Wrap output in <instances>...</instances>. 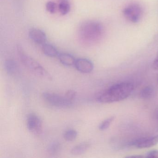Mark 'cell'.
<instances>
[{"label":"cell","mask_w":158,"mask_h":158,"mask_svg":"<svg viewBox=\"0 0 158 158\" xmlns=\"http://www.w3.org/2000/svg\"><path fill=\"white\" fill-rule=\"evenodd\" d=\"M134 86L130 82L118 83L109 88L98 98L99 102L110 103L122 101L127 98L133 92Z\"/></svg>","instance_id":"cell-1"},{"label":"cell","mask_w":158,"mask_h":158,"mask_svg":"<svg viewBox=\"0 0 158 158\" xmlns=\"http://www.w3.org/2000/svg\"><path fill=\"white\" fill-rule=\"evenodd\" d=\"M103 34L102 25L96 21H85L78 28V37L83 43L87 45L97 43L100 40Z\"/></svg>","instance_id":"cell-2"},{"label":"cell","mask_w":158,"mask_h":158,"mask_svg":"<svg viewBox=\"0 0 158 158\" xmlns=\"http://www.w3.org/2000/svg\"><path fill=\"white\" fill-rule=\"evenodd\" d=\"M20 60L23 65L31 73L38 77L48 81L52 80L51 75L35 59L25 53L21 46L17 47Z\"/></svg>","instance_id":"cell-3"},{"label":"cell","mask_w":158,"mask_h":158,"mask_svg":"<svg viewBox=\"0 0 158 158\" xmlns=\"http://www.w3.org/2000/svg\"><path fill=\"white\" fill-rule=\"evenodd\" d=\"M42 97L49 104L55 107L68 108L73 104V101L67 99L64 96L63 97L55 93L44 92L42 94Z\"/></svg>","instance_id":"cell-4"},{"label":"cell","mask_w":158,"mask_h":158,"mask_svg":"<svg viewBox=\"0 0 158 158\" xmlns=\"http://www.w3.org/2000/svg\"><path fill=\"white\" fill-rule=\"evenodd\" d=\"M125 18L131 23H138L142 17V10L140 5L132 3L125 7L123 10Z\"/></svg>","instance_id":"cell-5"},{"label":"cell","mask_w":158,"mask_h":158,"mask_svg":"<svg viewBox=\"0 0 158 158\" xmlns=\"http://www.w3.org/2000/svg\"><path fill=\"white\" fill-rule=\"evenodd\" d=\"M27 127L34 135H39L42 131V122L40 118L35 114H30L27 120Z\"/></svg>","instance_id":"cell-6"},{"label":"cell","mask_w":158,"mask_h":158,"mask_svg":"<svg viewBox=\"0 0 158 158\" xmlns=\"http://www.w3.org/2000/svg\"><path fill=\"white\" fill-rule=\"evenodd\" d=\"M158 143V135L136 139L130 143V145L137 148L142 149L151 148L157 145Z\"/></svg>","instance_id":"cell-7"},{"label":"cell","mask_w":158,"mask_h":158,"mask_svg":"<svg viewBox=\"0 0 158 158\" xmlns=\"http://www.w3.org/2000/svg\"><path fill=\"white\" fill-rule=\"evenodd\" d=\"M77 71L83 73H89L93 71V63L88 59L80 58L76 60L74 64Z\"/></svg>","instance_id":"cell-8"},{"label":"cell","mask_w":158,"mask_h":158,"mask_svg":"<svg viewBox=\"0 0 158 158\" xmlns=\"http://www.w3.org/2000/svg\"><path fill=\"white\" fill-rule=\"evenodd\" d=\"M29 38L35 43L43 45L46 43L47 35L46 33L36 28H32L29 30L28 33Z\"/></svg>","instance_id":"cell-9"},{"label":"cell","mask_w":158,"mask_h":158,"mask_svg":"<svg viewBox=\"0 0 158 158\" xmlns=\"http://www.w3.org/2000/svg\"><path fill=\"white\" fill-rule=\"evenodd\" d=\"M4 68L6 73L11 76L17 75L20 71L18 63L13 60H8L5 61Z\"/></svg>","instance_id":"cell-10"},{"label":"cell","mask_w":158,"mask_h":158,"mask_svg":"<svg viewBox=\"0 0 158 158\" xmlns=\"http://www.w3.org/2000/svg\"><path fill=\"white\" fill-rule=\"evenodd\" d=\"M60 62L65 66H71L74 65L75 59L74 57L67 53H61L58 55Z\"/></svg>","instance_id":"cell-11"},{"label":"cell","mask_w":158,"mask_h":158,"mask_svg":"<svg viewBox=\"0 0 158 158\" xmlns=\"http://www.w3.org/2000/svg\"><path fill=\"white\" fill-rule=\"evenodd\" d=\"M42 51L45 55L49 57H57L59 54L57 49L53 45L48 43L42 45Z\"/></svg>","instance_id":"cell-12"},{"label":"cell","mask_w":158,"mask_h":158,"mask_svg":"<svg viewBox=\"0 0 158 158\" xmlns=\"http://www.w3.org/2000/svg\"><path fill=\"white\" fill-rule=\"evenodd\" d=\"M90 147V144L88 142L80 143L74 147L71 150V153L73 155H79L85 153Z\"/></svg>","instance_id":"cell-13"},{"label":"cell","mask_w":158,"mask_h":158,"mask_svg":"<svg viewBox=\"0 0 158 158\" xmlns=\"http://www.w3.org/2000/svg\"><path fill=\"white\" fill-rule=\"evenodd\" d=\"M60 144L57 141H52L49 144L47 148V152L49 154L52 155L58 154L61 150Z\"/></svg>","instance_id":"cell-14"},{"label":"cell","mask_w":158,"mask_h":158,"mask_svg":"<svg viewBox=\"0 0 158 158\" xmlns=\"http://www.w3.org/2000/svg\"><path fill=\"white\" fill-rule=\"evenodd\" d=\"M58 8L62 15H66L70 10V3L68 0H60Z\"/></svg>","instance_id":"cell-15"},{"label":"cell","mask_w":158,"mask_h":158,"mask_svg":"<svg viewBox=\"0 0 158 158\" xmlns=\"http://www.w3.org/2000/svg\"><path fill=\"white\" fill-rule=\"evenodd\" d=\"M154 94V89L150 86H147L141 89L140 92L141 98L144 99L150 98Z\"/></svg>","instance_id":"cell-16"},{"label":"cell","mask_w":158,"mask_h":158,"mask_svg":"<svg viewBox=\"0 0 158 158\" xmlns=\"http://www.w3.org/2000/svg\"><path fill=\"white\" fill-rule=\"evenodd\" d=\"M77 132L74 129H69L64 132V138L67 141H72L76 139Z\"/></svg>","instance_id":"cell-17"},{"label":"cell","mask_w":158,"mask_h":158,"mask_svg":"<svg viewBox=\"0 0 158 158\" xmlns=\"http://www.w3.org/2000/svg\"><path fill=\"white\" fill-rule=\"evenodd\" d=\"M114 118V116H111L103 121L99 126V130L101 131H104L108 129L111 124L113 122Z\"/></svg>","instance_id":"cell-18"},{"label":"cell","mask_w":158,"mask_h":158,"mask_svg":"<svg viewBox=\"0 0 158 158\" xmlns=\"http://www.w3.org/2000/svg\"><path fill=\"white\" fill-rule=\"evenodd\" d=\"M46 10L51 14L55 13L56 10L57 6L55 2H48L46 5Z\"/></svg>","instance_id":"cell-19"},{"label":"cell","mask_w":158,"mask_h":158,"mask_svg":"<svg viewBox=\"0 0 158 158\" xmlns=\"http://www.w3.org/2000/svg\"><path fill=\"white\" fill-rule=\"evenodd\" d=\"M76 95V92L75 90H73V89H70V90H68V91H66L65 95H64V97L69 100L73 101V100L75 98Z\"/></svg>","instance_id":"cell-20"},{"label":"cell","mask_w":158,"mask_h":158,"mask_svg":"<svg viewBox=\"0 0 158 158\" xmlns=\"http://www.w3.org/2000/svg\"><path fill=\"white\" fill-rule=\"evenodd\" d=\"M145 158H158V150H152L149 151L146 153Z\"/></svg>","instance_id":"cell-21"},{"label":"cell","mask_w":158,"mask_h":158,"mask_svg":"<svg viewBox=\"0 0 158 158\" xmlns=\"http://www.w3.org/2000/svg\"><path fill=\"white\" fill-rule=\"evenodd\" d=\"M152 67L154 70H158V52L152 63Z\"/></svg>","instance_id":"cell-22"},{"label":"cell","mask_w":158,"mask_h":158,"mask_svg":"<svg viewBox=\"0 0 158 158\" xmlns=\"http://www.w3.org/2000/svg\"><path fill=\"white\" fill-rule=\"evenodd\" d=\"M143 157H144V156H128V157H127V158H143Z\"/></svg>","instance_id":"cell-23"},{"label":"cell","mask_w":158,"mask_h":158,"mask_svg":"<svg viewBox=\"0 0 158 158\" xmlns=\"http://www.w3.org/2000/svg\"><path fill=\"white\" fill-rule=\"evenodd\" d=\"M155 118L158 121V110H157L155 112Z\"/></svg>","instance_id":"cell-24"},{"label":"cell","mask_w":158,"mask_h":158,"mask_svg":"<svg viewBox=\"0 0 158 158\" xmlns=\"http://www.w3.org/2000/svg\"></svg>","instance_id":"cell-25"}]
</instances>
